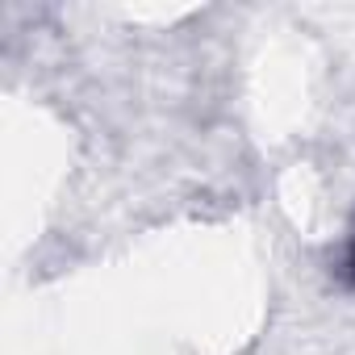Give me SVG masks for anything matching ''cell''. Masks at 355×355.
Here are the masks:
<instances>
[{"mask_svg": "<svg viewBox=\"0 0 355 355\" xmlns=\"http://www.w3.org/2000/svg\"><path fill=\"white\" fill-rule=\"evenodd\" d=\"M343 272H347V280L355 284V239H351V247H347V259H343Z\"/></svg>", "mask_w": 355, "mask_h": 355, "instance_id": "obj_1", "label": "cell"}]
</instances>
